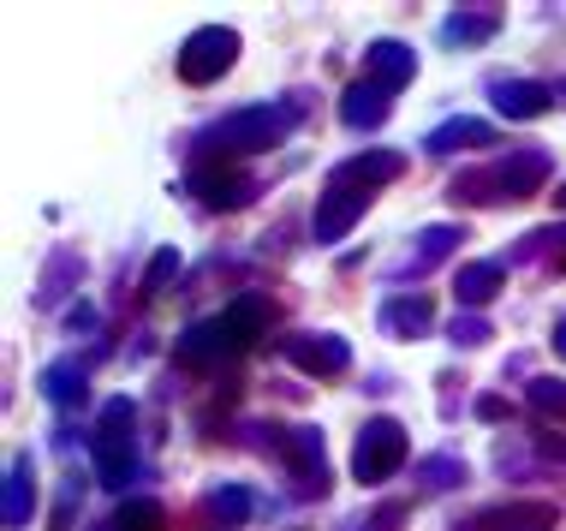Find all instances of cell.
<instances>
[{
  "label": "cell",
  "instance_id": "4fadbf2b",
  "mask_svg": "<svg viewBox=\"0 0 566 531\" xmlns=\"http://www.w3.org/2000/svg\"><path fill=\"white\" fill-rule=\"evenodd\" d=\"M400 174H406V156H394V149H370V156H352V162H340L328 186H346V191H376V186H394Z\"/></svg>",
  "mask_w": 566,
  "mask_h": 531
},
{
  "label": "cell",
  "instance_id": "44dd1931",
  "mask_svg": "<svg viewBox=\"0 0 566 531\" xmlns=\"http://www.w3.org/2000/svg\"><path fill=\"white\" fill-rule=\"evenodd\" d=\"M78 275H84V257L78 251H60L49 263V275H42V287H36V305H60V293H66Z\"/></svg>",
  "mask_w": 566,
  "mask_h": 531
},
{
  "label": "cell",
  "instance_id": "7a4b0ae2",
  "mask_svg": "<svg viewBox=\"0 0 566 531\" xmlns=\"http://www.w3.org/2000/svg\"><path fill=\"white\" fill-rule=\"evenodd\" d=\"M543 179H548V149H518V156L495 162V168L459 174L448 191H453V204H507V197L543 191Z\"/></svg>",
  "mask_w": 566,
  "mask_h": 531
},
{
  "label": "cell",
  "instance_id": "5bb4252c",
  "mask_svg": "<svg viewBox=\"0 0 566 531\" xmlns=\"http://www.w3.org/2000/svg\"><path fill=\"white\" fill-rule=\"evenodd\" d=\"M388 90H381V84H370V79H358V84H346V96H340V119H346V126H364V132H370V126H381V119H388Z\"/></svg>",
  "mask_w": 566,
  "mask_h": 531
},
{
  "label": "cell",
  "instance_id": "d590c367",
  "mask_svg": "<svg viewBox=\"0 0 566 531\" xmlns=\"http://www.w3.org/2000/svg\"><path fill=\"white\" fill-rule=\"evenodd\" d=\"M560 96H566V84H560Z\"/></svg>",
  "mask_w": 566,
  "mask_h": 531
},
{
  "label": "cell",
  "instance_id": "1f68e13d",
  "mask_svg": "<svg viewBox=\"0 0 566 531\" xmlns=\"http://www.w3.org/2000/svg\"><path fill=\"white\" fill-rule=\"evenodd\" d=\"M543 460H566V436H543Z\"/></svg>",
  "mask_w": 566,
  "mask_h": 531
},
{
  "label": "cell",
  "instance_id": "52a82bcc",
  "mask_svg": "<svg viewBox=\"0 0 566 531\" xmlns=\"http://www.w3.org/2000/svg\"><path fill=\"white\" fill-rule=\"evenodd\" d=\"M179 364H191V371H209V364H221V358H239L244 346L233 335V323H227V311L221 316H203V323H191L186 335H179Z\"/></svg>",
  "mask_w": 566,
  "mask_h": 531
},
{
  "label": "cell",
  "instance_id": "83f0119b",
  "mask_svg": "<svg viewBox=\"0 0 566 531\" xmlns=\"http://www.w3.org/2000/svg\"><path fill=\"white\" fill-rule=\"evenodd\" d=\"M209 513H216V520H227V525H239L244 513H251V496H244L239 483H221V490L209 496Z\"/></svg>",
  "mask_w": 566,
  "mask_h": 531
},
{
  "label": "cell",
  "instance_id": "8fae6325",
  "mask_svg": "<svg viewBox=\"0 0 566 531\" xmlns=\"http://www.w3.org/2000/svg\"><path fill=\"white\" fill-rule=\"evenodd\" d=\"M281 353H286V364H298L304 376H340L352 364V346L340 335H293Z\"/></svg>",
  "mask_w": 566,
  "mask_h": 531
},
{
  "label": "cell",
  "instance_id": "ba28073f",
  "mask_svg": "<svg viewBox=\"0 0 566 531\" xmlns=\"http://www.w3.org/2000/svg\"><path fill=\"white\" fill-rule=\"evenodd\" d=\"M191 191L203 197L209 209H244L256 197L251 174L233 168V162H221V168H216V162H197V168H191Z\"/></svg>",
  "mask_w": 566,
  "mask_h": 531
},
{
  "label": "cell",
  "instance_id": "ac0fdd59",
  "mask_svg": "<svg viewBox=\"0 0 566 531\" xmlns=\"http://www.w3.org/2000/svg\"><path fill=\"white\" fill-rule=\"evenodd\" d=\"M227 323H233L239 346H244V353H251V346L263 341V329L274 323V305H269L263 293H244V299H233V305H227Z\"/></svg>",
  "mask_w": 566,
  "mask_h": 531
},
{
  "label": "cell",
  "instance_id": "9a60e30c",
  "mask_svg": "<svg viewBox=\"0 0 566 531\" xmlns=\"http://www.w3.org/2000/svg\"><path fill=\"white\" fill-rule=\"evenodd\" d=\"M30 508H36V472H30V454H19V460L7 466V508H0L7 531L30 525Z\"/></svg>",
  "mask_w": 566,
  "mask_h": 531
},
{
  "label": "cell",
  "instance_id": "d6986e66",
  "mask_svg": "<svg viewBox=\"0 0 566 531\" xmlns=\"http://www.w3.org/2000/svg\"><path fill=\"white\" fill-rule=\"evenodd\" d=\"M381 323H388L394 335H430V329H436V305H430L423 293L388 299V311H381Z\"/></svg>",
  "mask_w": 566,
  "mask_h": 531
},
{
  "label": "cell",
  "instance_id": "836d02e7",
  "mask_svg": "<svg viewBox=\"0 0 566 531\" xmlns=\"http://www.w3.org/2000/svg\"><path fill=\"white\" fill-rule=\"evenodd\" d=\"M555 209H566V186H560V191H555Z\"/></svg>",
  "mask_w": 566,
  "mask_h": 531
},
{
  "label": "cell",
  "instance_id": "277c9868",
  "mask_svg": "<svg viewBox=\"0 0 566 531\" xmlns=\"http://www.w3.org/2000/svg\"><path fill=\"white\" fill-rule=\"evenodd\" d=\"M406 466V430L394 418H370L358 430V448H352V478L358 483H388Z\"/></svg>",
  "mask_w": 566,
  "mask_h": 531
},
{
  "label": "cell",
  "instance_id": "30bf717a",
  "mask_svg": "<svg viewBox=\"0 0 566 531\" xmlns=\"http://www.w3.org/2000/svg\"><path fill=\"white\" fill-rule=\"evenodd\" d=\"M555 525H560L555 502H501L465 520V531H555Z\"/></svg>",
  "mask_w": 566,
  "mask_h": 531
},
{
  "label": "cell",
  "instance_id": "f546056e",
  "mask_svg": "<svg viewBox=\"0 0 566 531\" xmlns=\"http://www.w3.org/2000/svg\"><path fill=\"white\" fill-rule=\"evenodd\" d=\"M453 341L459 346H483L489 341V323H483V316H453Z\"/></svg>",
  "mask_w": 566,
  "mask_h": 531
},
{
  "label": "cell",
  "instance_id": "d6a6232c",
  "mask_svg": "<svg viewBox=\"0 0 566 531\" xmlns=\"http://www.w3.org/2000/svg\"><path fill=\"white\" fill-rule=\"evenodd\" d=\"M555 353H560V358H566V323H560V329H555Z\"/></svg>",
  "mask_w": 566,
  "mask_h": 531
},
{
  "label": "cell",
  "instance_id": "ffe728a7",
  "mask_svg": "<svg viewBox=\"0 0 566 531\" xmlns=\"http://www.w3.org/2000/svg\"><path fill=\"white\" fill-rule=\"evenodd\" d=\"M489 144H495V126H489V119H448V126L430 132L436 156H448V149H489Z\"/></svg>",
  "mask_w": 566,
  "mask_h": 531
},
{
  "label": "cell",
  "instance_id": "4dcf8cb0",
  "mask_svg": "<svg viewBox=\"0 0 566 531\" xmlns=\"http://www.w3.org/2000/svg\"><path fill=\"white\" fill-rule=\"evenodd\" d=\"M478 418H483V424H501V418H507V400H501V394H483V400H478Z\"/></svg>",
  "mask_w": 566,
  "mask_h": 531
},
{
  "label": "cell",
  "instance_id": "d4e9b609",
  "mask_svg": "<svg viewBox=\"0 0 566 531\" xmlns=\"http://www.w3.org/2000/svg\"><path fill=\"white\" fill-rule=\"evenodd\" d=\"M459 239H465V233H459V227H448V221H441V227H423V233H418V269L441 263V257H448Z\"/></svg>",
  "mask_w": 566,
  "mask_h": 531
},
{
  "label": "cell",
  "instance_id": "cb8c5ba5",
  "mask_svg": "<svg viewBox=\"0 0 566 531\" xmlns=\"http://www.w3.org/2000/svg\"><path fill=\"white\" fill-rule=\"evenodd\" d=\"M42 394H49L54 406L84 400V371H78V364H54V371H42Z\"/></svg>",
  "mask_w": 566,
  "mask_h": 531
},
{
  "label": "cell",
  "instance_id": "2e32d148",
  "mask_svg": "<svg viewBox=\"0 0 566 531\" xmlns=\"http://www.w3.org/2000/svg\"><path fill=\"white\" fill-rule=\"evenodd\" d=\"M501 287H507V263H465L453 275V299L478 311V305H489V299L501 293Z\"/></svg>",
  "mask_w": 566,
  "mask_h": 531
},
{
  "label": "cell",
  "instance_id": "7402d4cb",
  "mask_svg": "<svg viewBox=\"0 0 566 531\" xmlns=\"http://www.w3.org/2000/svg\"><path fill=\"white\" fill-rule=\"evenodd\" d=\"M108 525L114 531H167V513H161V502H149V496H132V502H119V513Z\"/></svg>",
  "mask_w": 566,
  "mask_h": 531
},
{
  "label": "cell",
  "instance_id": "9c48e42d",
  "mask_svg": "<svg viewBox=\"0 0 566 531\" xmlns=\"http://www.w3.org/2000/svg\"><path fill=\"white\" fill-rule=\"evenodd\" d=\"M370 209V191H346V186H328L323 191V204H316V216H311V233H316V246H334V239H346L352 233V221Z\"/></svg>",
  "mask_w": 566,
  "mask_h": 531
},
{
  "label": "cell",
  "instance_id": "f1b7e54d",
  "mask_svg": "<svg viewBox=\"0 0 566 531\" xmlns=\"http://www.w3.org/2000/svg\"><path fill=\"white\" fill-rule=\"evenodd\" d=\"M418 483H423V490H459V483H465V466H459V460H423Z\"/></svg>",
  "mask_w": 566,
  "mask_h": 531
},
{
  "label": "cell",
  "instance_id": "7c38bea8",
  "mask_svg": "<svg viewBox=\"0 0 566 531\" xmlns=\"http://www.w3.org/2000/svg\"><path fill=\"white\" fill-rule=\"evenodd\" d=\"M364 79L381 84V90L394 96V90H406L411 79H418V54H411L406 42L381 37V42H370V49H364Z\"/></svg>",
  "mask_w": 566,
  "mask_h": 531
},
{
  "label": "cell",
  "instance_id": "6da1fadb",
  "mask_svg": "<svg viewBox=\"0 0 566 531\" xmlns=\"http://www.w3.org/2000/svg\"><path fill=\"white\" fill-rule=\"evenodd\" d=\"M293 126H298V108H293V102H256V108H239V114L216 119V126H203V138H197V156H203V162L263 156V149H274Z\"/></svg>",
  "mask_w": 566,
  "mask_h": 531
},
{
  "label": "cell",
  "instance_id": "4316f807",
  "mask_svg": "<svg viewBox=\"0 0 566 531\" xmlns=\"http://www.w3.org/2000/svg\"><path fill=\"white\" fill-rule=\"evenodd\" d=\"M174 275H179V251L167 246V251H156V257H149V269H144V281H137V293H144V299H156L161 287L174 281Z\"/></svg>",
  "mask_w": 566,
  "mask_h": 531
},
{
  "label": "cell",
  "instance_id": "603a6c76",
  "mask_svg": "<svg viewBox=\"0 0 566 531\" xmlns=\"http://www.w3.org/2000/svg\"><path fill=\"white\" fill-rule=\"evenodd\" d=\"M495 12L489 7H471V12H459V19L441 24V42H483V37H495Z\"/></svg>",
  "mask_w": 566,
  "mask_h": 531
},
{
  "label": "cell",
  "instance_id": "3957f363",
  "mask_svg": "<svg viewBox=\"0 0 566 531\" xmlns=\"http://www.w3.org/2000/svg\"><path fill=\"white\" fill-rule=\"evenodd\" d=\"M96 478L108 483V490H126L132 472H137V413L132 400H108L96 418Z\"/></svg>",
  "mask_w": 566,
  "mask_h": 531
},
{
  "label": "cell",
  "instance_id": "e0dca14e",
  "mask_svg": "<svg viewBox=\"0 0 566 531\" xmlns=\"http://www.w3.org/2000/svg\"><path fill=\"white\" fill-rule=\"evenodd\" d=\"M489 96H495V108L507 114V119H537L543 108H555V90H548V84H525V79L495 84Z\"/></svg>",
  "mask_w": 566,
  "mask_h": 531
},
{
  "label": "cell",
  "instance_id": "8992f818",
  "mask_svg": "<svg viewBox=\"0 0 566 531\" xmlns=\"http://www.w3.org/2000/svg\"><path fill=\"white\" fill-rule=\"evenodd\" d=\"M263 442H274V454L286 460L298 496H323L328 490V460H323V430L298 424V430H263Z\"/></svg>",
  "mask_w": 566,
  "mask_h": 531
},
{
  "label": "cell",
  "instance_id": "5b68a950",
  "mask_svg": "<svg viewBox=\"0 0 566 531\" xmlns=\"http://www.w3.org/2000/svg\"><path fill=\"white\" fill-rule=\"evenodd\" d=\"M239 60V30L233 24H203L186 37V49H179V79L186 84H216L221 72H233Z\"/></svg>",
  "mask_w": 566,
  "mask_h": 531
},
{
  "label": "cell",
  "instance_id": "484cf974",
  "mask_svg": "<svg viewBox=\"0 0 566 531\" xmlns=\"http://www.w3.org/2000/svg\"><path fill=\"white\" fill-rule=\"evenodd\" d=\"M531 406H537L543 418L566 424V383L560 376H537V383H531Z\"/></svg>",
  "mask_w": 566,
  "mask_h": 531
},
{
  "label": "cell",
  "instance_id": "e575fe53",
  "mask_svg": "<svg viewBox=\"0 0 566 531\" xmlns=\"http://www.w3.org/2000/svg\"><path fill=\"white\" fill-rule=\"evenodd\" d=\"M555 275H566V257H555Z\"/></svg>",
  "mask_w": 566,
  "mask_h": 531
}]
</instances>
